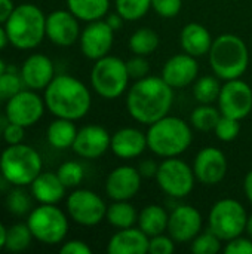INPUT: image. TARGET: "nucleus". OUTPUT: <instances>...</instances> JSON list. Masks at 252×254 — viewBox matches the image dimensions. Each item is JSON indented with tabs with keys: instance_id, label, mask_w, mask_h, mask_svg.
<instances>
[{
	"instance_id": "obj_25",
	"label": "nucleus",
	"mask_w": 252,
	"mask_h": 254,
	"mask_svg": "<svg viewBox=\"0 0 252 254\" xmlns=\"http://www.w3.org/2000/svg\"><path fill=\"white\" fill-rule=\"evenodd\" d=\"M212 42L214 39L209 30L199 22L186 24L180 33V45L183 51L196 58L209 54Z\"/></svg>"
},
{
	"instance_id": "obj_51",
	"label": "nucleus",
	"mask_w": 252,
	"mask_h": 254,
	"mask_svg": "<svg viewBox=\"0 0 252 254\" xmlns=\"http://www.w3.org/2000/svg\"><path fill=\"white\" fill-rule=\"evenodd\" d=\"M6 234H7V229L4 228V225L0 222V250L4 249V243H6Z\"/></svg>"
},
{
	"instance_id": "obj_20",
	"label": "nucleus",
	"mask_w": 252,
	"mask_h": 254,
	"mask_svg": "<svg viewBox=\"0 0 252 254\" xmlns=\"http://www.w3.org/2000/svg\"><path fill=\"white\" fill-rule=\"evenodd\" d=\"M19 74L24 86L33 91H45L56 76L52 60L45 54L28 55L19 68Z\"/></svg>"
},
{
	"instance_id": "obj_5",
	"label": "nucleus",
	"mask_w": 252,
	"mask_h": 254,
	"mask_svg": "<svg viewBox=\"0 0 252 254\" xmlns=\"http://www.w3.org/2000/svg\"><path fill=\"white\" fill-rule=\"evenodd\" d=\"M208 57L214 74L223 80L241 77L250 64V51L247 43L242 37L230 33L214 39Z\"/></svg>"
},
{
	"instance_id": "obj_42",
	"label": "nucleus",
	"mask_w": 252,
	"mask_h": 254,
	"mask_svg": "<svg viewBox=\"0 0 252 254\" xmlns=\"http://www.w3.org/2000/svg\"><path fill=\"white\" fill-rule=\"evenodd\" d=\"M175 252V241L165 235H154L150 238L149 243V253L150 254H172Z\"/></svg>"
},
{
	"instance_id": "obj_15",
	"label": "nucleus",
	"mask_w": 252,
	"mask_h": 254,
	"mask_svg": "<svg viewBox=\"0 0 252 254\" xmlns=\"http://www.w3.org/2000/svg\"><path fill=\"white\" fill-rule=\"evenodd\" d=\"M79 18L68 9H56L46 15V37L56 46H71L80 37Z\"/></svg>"
},
{
	"instance_id": "obj_13",
	"label": "nucleus",
	"mask_w": 252,
	"mask_h": 254,
	"mask_svg": "<svg viewBox=\"0 0 252 254\" xmlns=\"http://www.w3.org/2000/svg\"><path fill=\"white\" fill-rule=\"evenodd\" d=\"M217 103L223 116L242 121L252 112V88L241 77L226 80Z\"/></svg>"
},
{
	"instance_id": "obj_18",
	"label": "nucleus",
	"mask_w": 252,
	"mask_h": 254,
	"mask_svg": "<svg viewBox=\"0 0 252 254\" xmlns=\"http://www.w3.org/2000/svg\"><path fill=\"white\" fill-rule=\"evenodd\" d=\"M143 176L138 168L120 165L114 168L105 180V193L113 201H129L141 189Z\"/></svg>"
},
{
	"instance_id": "obj_43",
	"label": "nucleus",
	"mask_w": 252,
	"mask_h": 254,
	"mask_svg": "<svg viewBox=\"0 0 252 254\" xmlns=\"http://www.w3.org/2000/svg\"><path fill=\"white\" fill-rule=\"evenodd\" d=\"M1 135H3V140L9 144H19L24 141V137H25V128L18 125V124H12L7 121V124L4 125L3 131H1Z\"/></svg>"
},
{
	"instance_id": "obj_47",
	"label": "nucleus",
	"mask_w": 252,
	"mask_h": 254,
	"mask_svg": "<svg viewBox=\"0 0 252 254\" xmlns=\"http://www.w3.org/2000/svg\"><path fill=\"white\" fill-rule=\"evenodd\" d=\"M13 9H15L13 0H0V24H3V25L6 24V21L12 15Z\"/></svg>"
},
{
	"instance_id": "obj_49",
	"label": "nucleus",
	"mask_w": 252,
	"mask_h": 254,
	"mask_svg": "<svg viewBox=\"0 0 252 254\" xmlns=\"http://www.w3.org/2000/svg\"><path fill=\"white\" fill-rule=\"evenodd\" d=\"M244 190H245V195H247L250 204L252 205V170L245 176V180H244Z\"/></svg>"
},
{
	"instance_id": "obj_41",
	"label": "nucleus",
	"mask_w": 252,
	"mask_h": 254,
	"mask_svg": "<svg viewBox=\"0 0 252 254\" xmlns=\"http://www.w3.org/2000/svg\"><path fill=\"white\" fill-rule=\"evenodd\" d=\"M126 68H128L129 77L134 79V80H140V79L149 76V73H150L149 61L143 55H135L131 60H128L126 61Z\"/></svg>"
},
{
	"instance_id": "obj_39",
	"label": "nucleus",
	"mask_w": 252,
	"mask_h": 254,
	"mask_svg": "<svg viewBox=\"0 0 252 254\" xmlns=\"http://www.w3.org/2000/svg\"><path fill=\"white\" fill-rule=\"evenodd\" d=\"M239 122L241 121H238V119H233V118H229V116H223L221 115L218 124L214 128V132H215L217 138L221 140V141H224V143H229V141L236 140V137L241 132V124Z\"/></svg>"
},
{
	"instance_id": "obj_44",
	"label": "nucleus",
	"mask_w": 252,
	"mask_h": 254,
	"mask_svg": "<svg viewBox=\"0 0 252 254\" xmlns=\"http://www.w3.org/2000/svg\"><path fill=\"white\" fill-rule=\"evenodd\" d=\"M226 254H252V238L236 237L230 241H227V246L224 247Z\"/></svg>"
},
{
	"instance_id": "obj_55",
	"label": "nucleus",
	"mask_w": 252,
	"mask_h": 254,
	"mask_svg": "<svg viewBox=\"0 0 252 254\" xmlns=\"http://www.w3.org/2000/svg\"><path fill=\"white\" fill-rule=\"evenodd\" d=\"M0 153H1V149H0Z\"/></svg>"
},
{
	"instance_id": "obj_3",
	"label": "nucleus",
	"mask_w": 252,
	"mask_h": 254,
	"mask_svg": "<svg viewBox=\"0 0 252 254\" xmlns=\"http://www.w3.org/2000/svg\"><path fill=\"white\" fill-rule=\"evenodd\" d=\"M9 43L21 51L37 48L46 37V15L33 3L15 6L4 24Z\"/></svg>"
},
{
	"instance_id": "obj_21",
	"label": "nucleus",
	"mask_w": 252,
	"mask_h": 254,
	"mask_svg": "<svg viewBox=\"0 0 252 254\" xmlns=\"http://www.w3.org/2000/svg\"><path fill=\"white\" fill-rule=\"evenodd\" d=\"M111 135L101 125H86L77 131L73 150L85 159H97L110 149Z\"/></svg>"
},
{
	"instance_id": "obj_37",
	"label": "nucleus",
	"mask_w": 252,
	"mask_h": 254,
	"mask_svg": "<svg viewBox=\"0 0 252 254\" xmlns=\"http://www.w3.org/2000/svg\"><path fill=\"white\" fill-rule=\"evenodd\" d=\"M56 174L67 189L77 188L85 179V170H83L82 164H79L76 161H67L64 164H61L56 170Z\"/></svg>"
},
{
	"instance_id": "obj_9",
	"label": "nucleus",
	"mask_w": 252,
	"mask_h": 254,
	"mask_svg": "<svg viewBox=\"0 0 252 254\" xmlns=\"http://www.w3.org/2000/svg\"><path fill=\"white\" fill-rule=\"evenodd\" d=\"M248 213L245 207L232 198L217 201L208 216V229L221 241H230L245 232Z\"/></svg>"
},
{
	"instance_id": "obj_50",
	"label": "nucleus",
	"mask_w": 252,
	"mask_h": 254,
	"mask_svg": "<svg viewBox=\"0 0 252 254\" xmlns=\"http://www.w3.org/2000/svg\"><path fill=\"white\" fill-rule=\"evenodd\" d=\"M9 43V39H7V33H6V28L3 24H0V51H3L6 48V45Z\"/></svg>"
},
{
	"instance_id": "obj_35",
	"label": "nucleus",
	"mask_w": 252,
	"mask_h": 254,
	"mask_svg": "<svg viewBox=\"0 0 252 254\" xmlns=\"http://www.w3.org/2000/svg\"><path fill=\"white\" fill-rule=\"evenodd\" d=\"M114 6L125 21H138L151 7V0H114Z\"/></svg>"
},
{
	"instance_id": "obj_6",
	"label": "nucleus",
	"mask_w": 252,
	"mask_h": 254,
	"mask_svg": "<svg viewBox=\"0 0 252 254\" xmlns=\"http://www.w3.org/2000/svg\"><path fill=\"white\" fill-rule=\"evenodd\" d=\"M42 171L40 153L25 143L9 144L0 153V174L10 186H30Z\"/></svg>"
},
{
	"instance_id": "obj_52",
	"label": "nucleus",
	"mask_w": 252,
	"mask_h": 254,
	"mask_svg": "<svg viewBox=\"0 0 252 254\" xmlns=\"http://www.w3.org/2000/svg\"><path fill=\"white\" fill-rule=\"evenodd\" d=\"M245 232L248 234V237L252 238V214L248 216V220H247V228H245Z\"/></svg>"
},
{
	"instance_id": "obj_16",
	"label": "nucleus",
	"mask_w": 252,
	"mask_h": 254,
	"mask_svg": "<svg viewBox=\"0 0 252 254\" xmlns=\"http://www.w3.org/2000/svg\"><path fill=\"white\" fill-rule=\"evenodd\" d=\"M227 158L226 155L212 146L203 147L195 158L193 171L196 180L206 186H215L221 183L227 174Z\"/></svg>"
},
{
	"instance_id": "obj_27",
	"label": "nucleus",
	"mask_w": 252,
	"mask_h": 254,
	"mask_svg": "<svg viewBox=\"0 0 252 254\" xmlns=\"http://www.w3.org/2000/svg\"><path fill=\"white\" fill-rule=\"evenodd\" d=\"M168 222H169V214L168 211L156 204H150L141 210L138 214V228L147 235V237H154L165 234L168 231Z\"/></svg>"
},
{
	"instance_id": "obj_29",
	"label": "nucleus",
	"mask_w": 252,
	"mask_h": 254,
	"mask_svg": "<svg viewBox=\"0 0 252 254\" xmlns=\"http://www.w3.org/2000/svg\"><path fill=\"white\" fill-rule=\"evenodd\" d=\"M105 220L116 229H126L138 222V213L128 201H114L107 207Z\"/></svg>"
},
{
	"instance_id": "obj_17",
	"label": "nucleus",
	"mask_w": 252,
	"mask_h": 254,
	"mask_svg": "<svg viewBox=\"0 0 252 254\" xmlns=\"http://www.w3.org/2000/svg\"><path fill=\"white\" fill-rule=\"evenodd\" d=\"M202 214L192 205H178L169 214L168 234L175 243H190L202 232Z\"/></svg>"
},
{
	"instance_id": "obj_1",
	"label": "nucleus",
	"mask_w": 252,
	"mask_h": 254,
	"mask_svg": "<svg viewBox=\"0 0 252 254\" xmlns=\"http://www.w3.org/2000/svg\"><path fill=\"white\" fill-rule=\"evenodd\" d=\"M174 103V88L162 77L146 76L128 89L126 110L140 124L151 125L165 118Z\"/></svg>"
},
{
	"instance_id": "obj_54",
	"label": "nucleus",
	"mask_w": 252,
	"mask_h": 254,
	"mask_svg": "<svg viewBox=\"0 0 252 254\" xmlns=\"http://www.w3.org/2000/svg\"><path fill=\"white\" fill-rule=\"evenodd\" d=\"M0 101H1V97H0Z\"/></svg>"
},
{
	"instance_id": "obj_28",
	"label": "nucleus",
	"mask_w": 252,
	"mask_h": 254,
	"mask_svg": "<svg viewBox=\"0 0 252 254\" xmlns=\"http://www.w3.org/2000/svg\"><path fill=\"white\" fill-rule=\"evenodd\" d=\"M67 9L79 21L92 22L104 19L110 9V0H65Z\"/></svg>"
},
{
	"instance_id": "obj_4",
	"label": "nucleus",
	"mask_w": 252,
	"mask_h": 254,
	"mask_svg": "<svg viewBox=\"0 0 252 254\" xmlns=\"http://www.w3.org/2000/svg\"><path fill=\"white\" fill-rule=\"evenodd\" d=\"M146 134L149 149L160 158L180 156L193 141L190 125L186 121L169 115L149 125Z\"/></svg>"
},
{
	"instance_id": "obj_31",
	"label": "nucleus",
	"mask_w": 252,
	"mask_h": 254,
	"mask_svg": "<svg viewBox=\"0 0 252 254\" xmlns=\"http://www.w3.org/2000/svg\"><path fill=\"white\" fill-rule=\"evenodd\" d=\"M220 118H221V112L218 107H214L212 104H201L192 112L190 124L198 131L209 132L214 131Z\"/></svg>"
},
{
	"instance_id": "obj_19",
	"label": "nucleus",
	"mask_w": 252,
	"mask_h": 254,
	"mask_svg": "<svg viewBox=\"0 0 252 254\" xmlns=\"http://www.w3.org/2000/svg\"><path fill=\"white\" fill-rule=\"evenodd\" d=\"M199 76V64L196 57L189 54H177L171 57L162 67L160 77L174 89L192 85Z\"/></svg>"
},
{
	"instance_id": "obj_34",
	"label": "nucleus",
	"mask_w": 252,
	"mask_h": 254,
	"mask_svg": "<svg viewBox=\"0 0 252 254\" xmlns=\"http://www.w3.org/2000/svg\"><path fill=\"white\" fill-rule=\"evenodd\" d=\"M30 193L24 189V186H13V189L6 196V208L9 210V213L16 217L30 214V211L33 210Z\"/></svg>"
},
{
	"instance_id": "obj_7",
	"label": "nucleus",
	"mask_w": 252,
	"mask_h": 254,
	"mask_svg": "<svg viewBox=\"0 0 252 254\" xmlns=\"http://www.w3.org/2000/svg\"><path fill=\"white\" fill-rule=\"evenodd\" d=\"M129 80L126 61L114 55H105L97 60L91 70V85L105 100L119 98L128 89Z\"/></svg>"
},
{
	"instance_id": "obj_38",
	"label": "nucleus",
	"mask_w": 252,
	"mask_h": 254,
	"mask_svg": "<svg viewBox=\"0 0 252 254\" xmlns=\"http://www.w3.org/2000/svg\"><path fill=\"white\" fill-rule=\"evenodd\" d=\"M221 243L211 229H206L192 241V252L195 254H217L221 252Z\"/></svg>"
},
{
	"instance_id": "obj_53",
	"label": "nucleus",
	"mask_w": 252,
	"mask_h": 254,
	"mask_svg": "<svg viewBox=\"0 0 252 254\" xmlns=\"http://www.w3.org/2000/svg\"><path fill=\"white\" fill-rule=\"evenodd\" d=\"M6 70H7V65H6V63L0 58V76H1Z\"/></svg>"
},
{
	"instance_id": "obj_30",
	"label": "nucleus",
	"mask_w": 252,
	"mask_h": 254,
	"mask_svg": "<svg viewBox=\"0 0 252 254\" xmlns=\"http://www.w3.org/2000/svg\"><path fill=\"white\" fill-rule=\"evenodd\" d=\"M128 46H129L132 54L147 57V55L153 54L157 49V46H159V34L150 27L138 28L129 37Z\"/></svg>"
},
{
	"instance_id": "obj_48",
	"label": "nucleus",
	"mask_w": 252,
	"mask_h": 254,
	"mask_svg": "<svg viewBox=\"0 0 252 254\" xmlns=\"http://www.w3.org/2000/svg\"><path fill=\"white\" fill-rule=\"evenodd\" d=\"M105 21H107V24L114 30V31H117V30H120L122 28V25H123V18L120 16V13H107V16H105Z\"/></svg>"
},
{
	"instance_id": "obj_2",
	"label": "nucleus",
	"mask_w": 252,
	"mask_h": 254,
	"mask_svg": "<svg viewBox=\"0 0 252 254\" xmlns=\"http://www.w3.org/2000/svg\"><path fill=\"white\" fill-rule=\"evenodd\" d=\"M43 100L46 110L55 118H64L74 122L85 118L92 104L88 86L70 74H56L46 86Z\"/></svg>"
},
{
	"instance_id": "obj_12",
	"label": "nucleus",
	"mask_w": 252,
	"mask_h": 254,
	"mask_svg": "<svg viewBox=\"0 0 252 254\" xmlns=\"http://www.w3.org/2000/svg\"><path fill=\"white\" fill-rule=\"evenodd\" d=\"M46 110L45 100L37 94V91L24 88L9 100H6L4 115L12 124H18L24 128L36 125Z\"/></svg>"
},
{
	"instance_id": "obj_8",
	"label": "nucleus",
	"mask_w": 252,
	"mask_h": 254,
	"mask_svg": "<svg viewBox=\"0 0 252 254\" xmlns=\"http://www.w3.org/2000/svg\"><path fill=\"white\" fill-rule=\"evenodd\" d=\"M27 225L33 238L45 246L61 244L68 234L67 214L56 204H40L34 207L27 217Z\"/></svg>"
},
{
	"instance_id": "obj_46",
	"label": "nucleus",
	"mask_w": 252,
	"mask_h": 254,
	"mask_svg": "<svg viewBox=\"0 0 252 254\" xmlns=\"http://www.w3.org/2000/svg\"><path fill=\"white\" fill-rule=\"evenodd\" d=\"M157 170H159V164H156L153 159H144L138 165V171H140V174L144 179H153V177H156Z\"/></svg>"
},
{
	"instance_id": "obj_36",
	"label": "nucleus",
	"mask_w": 252,
	"mask_h": 254,
	"mask_svg": "<svg viewBox=\"0 0 252 254\" xmlns=\"http://www.w3.org/2000/svg\"><path fill=\"white\" fill-rule=\"evenodd\" d=\"M24 88L25 86H24L22 77L19 74V70L7 65V70L0 76V97H1V100H9L10 97H13L15 94H18Z\"/></svg>"
},
{
	"instance_id": "obj_10",
	"label": "nucleus",
	"mask_w": 252,
	"mask_h": 254,
	"mask_svg": "<svg viewBox=\"0 0 252 254\" xmlns=\"http://www.w3.org/2000/svg\"><path fill=\"white\" fill-rule=\"evenodd\" d=\"M156 182L166 195L184 198L195 189L196 176L193 168L183 159H178V156L165 158V161L159 164Z\"/></svg>"
},
{
	"instance_id": "obj_14",
	"label": "nucleus",
	"mask_w": 252,
	"mask_h": 254,
	"mask_svg": "<svg viewBox=\"0 0 252 254\" xmlns=\"http://www.w3.org/2000/svg\"><path fill=\"white\" fill-rule=\"evenodd\" d=\"M113 42H114V30L107 24L105 19L88 22V25L82 30L79 37L82 54L92 61H97L108 55Z\"/></svg>"
},
{
	"instance_id": "obj_26",
	"label": "nucleus",
	"mask_w": 252,
	"mask_h": 254,
	"mask_svg": "<svg viewBox=\"0 0 252 254\" xmlns=\"http://www.w3.org/2000/svg\"><path fill=\"white\" fill-rule=\"evenodd\" d=\"M77 128L74 125V121L64 119V118H56L52 121L46 129V138L48 143L56 149V150H65L71 149L77 135Z\"/></svg>"
},
{
	"instance_id": "obj_22",
	"label": "nucleus",
	"mask_w": 252,
	"mask_h": 254,
	"mask_svg": "<svg viewBox=\"0 0 252 254\" xmlns=\"http://www.w3.org/2000/svg\"><path fill=\"white\" fill-rule=\"evenodd\" d=\"M147 147V134L131 127L117 129L110 140L111 152L120 159L138 158Z\"/></svg>"
},
{
	"instance_id": "obj_11",
	"label": "nucleus",
	"mask_w": 252,
	"mask_h": 254,
	"mask_svg": "<svg viewBox=\"0 0 252 254\" xmlns=\"http://www.w3.org/2000/svg\"><path fill=\"white\" fill-rule=\"evenodd\" d=\"M68 217L80 226H97L107 214L104 199L89 189H76L67 198Z\"/></svg>"
},
{
	"instance_id": "obj_24",
	"label": "nucleus",
	"mask_w": 252,
	"mask_h": 254,
	"mask_svg": "<svg viewBox=\"0 0 252 254\" xmlns=\"http://www.w3.org/2000/svg\"><path fill=\"white\" fill-rule=\"evenodd\" d=\"M67 188L59 180L56 171H42L30 185L31 196L39 204H58L64 199Z\"/></svg>"
},
{
	"instance_id": "obj_45",
	"label": "nucleus",
	"mask_w": 252,
	"mask_h": 254,
	"mask_svg": "<svg viewBox=\"0 0 252 254\" xmlns=\"http://www.w3.org/2000/svg\"><path fill=\"white\" fill-rule=\"evenodd\" d=\"M59 252L62 254H91L92 250L91 247L80 240H70L67 243H64L59 249Z\"/></svg>"
},
{
	"instance_id": "obj_33",
	"label": "nucleus",
	"mask_w": 252,
	"mask_h": 254,
	"mask_svg": "<svg viewBox=\"0 0 252 254\" xmlns=\"http://www.w3.org/2000/svg\"><path fill=\"white\" fill-rule=\"evenodd\" d=\"M221 91V85L214 76H201L196 79L193 86V95L201 104H214L218 101V95Z\"/></svg>"
},
{
	"instance_id": "obj_23",
	"label": "nucleus",
	"mask_w": 252,
	"mask_h": 254,
	"mask_svg": "<svg viewBox=\"0 0 252 254\" xmlns=\"http://www.w3.org/2000/svg\"><path fill=\"white\" fill-rule=\"evenodd\" d=\"M150 237L140 228L119 229L108 241L107 252L110 254H146L149 253Z\"/></svg>"
},
{
	"instance_id": "obj_32",
	"label": "nucleus",
	"mask_w": 252,
	"mask_h": 254,
	"mask_svg": "<svg viewBox=\"0 0 252 254\" xmlns=\"http://www.w3.org/2000/svg\"><path fill=\"white\" fill-rule=\"evenodd\" d=\"M33 234L25 223H15L7 229L6 234V243H4V250L10 252V253H21L25 252L31 241H33Z\"/></svg>"
},
{
	"instance_id": "obj_40",
	"label": "nucleus",
	"mask_w": 252,
	"mask_h": 254,
	"mask_svg": "<svg viewBox=\"0 0 252 254\" xmlns=\"http://www.w3.org/2000/svg\"><path fill=\"white\" fill-rule=\"evenodd\" d=\"M183 0H151L153 10L162 18H174L180 13Z\"/></svg>"
}]
</instances>
